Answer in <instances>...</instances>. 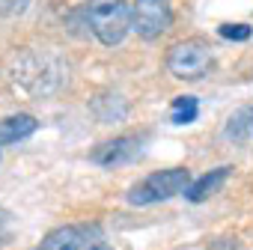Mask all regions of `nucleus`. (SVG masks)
<instances>
[{
    "instance_id": "nucleus-1",
    "label": "nucleus",
    "mask_w": 253,
    "mask_h": 250,
    "mask_svg": "<svg viewBox=\"0 0 253 250\" xmlns=\"http://www.w3.org/2000/svg\"><path fill=\"white\" fill-rule=\"evenodd\" d=\"M86 21H89V30L98 36L101 45H107V48L119 45L131 27L128 0H89Z\"/></svg>"
},
{
    "instance_id": "nucleus-2",
    "label": "nucleus",
    "mask_w": 253,
    "mask_h": 250,
    "mask_svg": "<svg viewBox=\"0 0 253 250\" xmlns=\"http://www.w3.org/2000/svg\"><path fill=\"white\" fill-rule=\"evenodd\" d=\"M191 188V170L185 167H170V170H158L152 176H146L143 182L131 185L125 200L131 206H152V203H164L170 197H179Z\"/></svg>"
},
{
    "instance_id": "nucleus-3",
    "label": "nucleus",
    "mask_w": 253,
    "mask_h": 250,
    "mask_svg": "<svg viewBox=\"0 0 253 250\" xmlns=\"http://www.w3.org/2000/svg\"><path fill=\"white\" fill-rule=\"evenodd\" d=\"M214 57L206 39H182L167 51V69L179 81H200L209 75Z\"/></svg>"
},
{
    "instance_id": "nucleus-4",
    "label": "nucleus",
    "mask_w": 253,
    "mask_h": 250,
    "mask_svg": "<svg viewBox=\"0 0 253 250\" xmlns=\"http://www.w3.org/2000/svg\"><path fill=\"white\" fill-rule=\"evenodd\" d=\"M173 24L170 0H134L131 6V30L143 39H158Z\"/></svg>"
},
{
    "instance_id": "nucleus-5",
    "label": "nucleus",
    "mask_w": 253,
    "mask_h": 250,
    "mask_svg": "<svg viewBox=\"0 0 253 250\" xmlns=\"http://www.w3.org/2000/svg\"><path fill=\"white\" fill-rule=\"evenodd\" d=\"M140 137H131V134H122V137H113L101 146L92 149V161L101 164V167H113V164H128L140 155Z\"/></svg>"
},
{
    "instance_id": "nucleus-6",
    "label": "nucleus",
    "mask_w": 253,
    "mask_h": 250,
    "mask_svg": "<svg viewBox=\"0 0 253 250\" xmlns=\"http://www.w3.org/2000/svg\"><path fill=\"white\" fill-rule=\"evenodd\" d=\"M223 137L232 143H250L253 140V104H244L229 113L223 125Z\"/></svg>"
},
{
    "instance_id": "nucleus-7",
    "label": "nucleus",
    "mask_w": 253,
    "mask_h": 250,
    "mask_svg": "<svg viewBox=\"0 0 253 250\" xmlns=\"http://www.w3.org/2000/svg\"><path fill=\"white\" fill-rule=\"evenodd\" d=\"M36 116L30 113H15V116H6L0 119V146H9V143H18L24 137H30L36 131Z\"/></svg>"
},
{
    "instance_id": "nucleus-8",
    "label": "nucleus",
    "mask_w": 253,
    "mask_h": 250,
    "mask_svg": "<svg viewBox=\"0 0 253 250\" xmlns=\"http://www.w3.org/2000/svg\"><path fill=\"white\" fill-rule=\"evenodd\" d=\"M86 241V229L81 226H57L45 235L39 250H81Z\"/></svg>"
},
{
    "instance_id": "nucleus-9",
    "label": "nucleus",
    "mask_w": 253,
    "mask_h": 250,
    "mask_svg": "<svg viewBox=\"0 0 253 250\" xmlns=\"http://www.w3.org/2000/svg\"><path fill=\"white\" fill-rule=\"evenodd\" d=\"M226 176H229V167H214V170H209L206 176H200L197 182H191V188L185 191V197H188L191 203H203V200H209V197L226 182Z\"/></svg>"
},
{
    "instance_id": "nucleus-10",
    "label": "nucleus",
    "mask_w": 253,
    "mask_h": 250,
    "mask_svg": "<svg viewBox=\"0 0 253 250\" xmlns=\"http://www.w3.org/2000/svg\"><path fill=\"white\" fill-rule=\"evenodd\" d=\"M197 113H200V101L194 95H176L173 98V110H170V122L188 125V122L197 119Z\"/></svg>"
},
{
    "instance_id": "nucleus-11",
    "label": "nucleus",
    "mask_w": 253,
    "mask_h": 250,
    "mask_svg": "<svg viewBox=\"0 0 253 250\" xmlns=\"http://www.w3.org/2000/svg\"><path fill=\"white\" fill-rule=\"evenodd\" d=\"M217 33H220L223 39H232V42H244V39L253 36V30H250L247 24H220Z\"/></svg>"
},
{
    "instance_id": "nucleus-12",
    "label": "nucleus",
    "mask_w": 253,
    "mask_h": 250,
    "mask_svg": "<svg viewBox=\"0 0 253 250\" xmlns=\"http://www.w3.org/2000/svg\"><path fill=\"white\" fill-rule=\"evenodd\" d=\"M27 3H30V0H0V15H3V18H15V15H21L27 9Z\"/></svg>"
},
{
    "instance_id": "nucleus-13",
    "label": "nucleus",
    "mask_w": 253,
    "mask_h": 250,
    "mask_svg": "<svg viewBox=\"0 0 253 250\" xmlns=\"http://www.w3.org/2000/svg\"><path fill=\"white\" fill-rule=\"evenodd\" d=\"M209 250H241V244H238L235 238H226V235H223V238H214V241L209 244Z\"/></svg>"
},
{
    "instance_id": "nucleus-14",
    "label": "nucleus",
    "mask_w": 253,
    "mask_h": 250,
    "mask_svg": "<svg viewBox=\"0 0 253 250\" xmlns=\"http://www.w3.org/2000/svg\"><path fill=\"white\" fill-rule=\"evenodd\" d=\"M9 229H12V220H9V214L3 208H0V244L9 238Z\"/></svg>"
},
{
    "instance_id": "nucleus-15",
    "label": "nucleus",
    "mask_w": 253,
    "mask_h": 250,
    "mask_svg": "<svg viewBox=\"0 0 253 250\" xmlns=\"http://www.w3.org/2000/svg\"><path fill=\"white\" fill-rule=\"evenodd\" d=\"M89 250H110L107 244H89Z\"/></svg>"
}]
</instances>
